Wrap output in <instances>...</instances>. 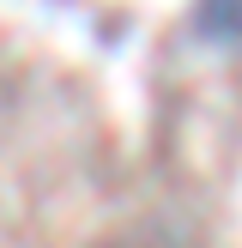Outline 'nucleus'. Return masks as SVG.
<instances>
[{
	"label": "nucleus",
	"instance_id": "1",
	"mask_svg": "<svg viewBox=\"0 0 242 248\" xmlns=\"http://www.w3.org/2000/svg\"><path fill=\"white\" fill-rule=\"evenodd\" d=\"M194 31L206 43H242V0H200L194 6Z\"/></svg>",
	"mask_w": 242,
	"mask_h": 248
}]
</instances>
